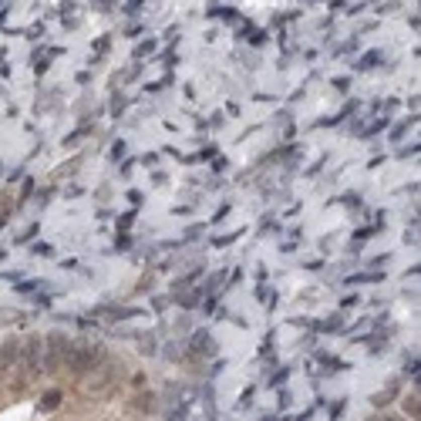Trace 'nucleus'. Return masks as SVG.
I'll return each instance as SVG.
<instances>
[{"label": "nucleus", "instance_id": "obj_3", "mask_svg": "<svg viewBox=\"0 0 421 421\" xmlns=\"http://www.w3.org/2000/svg\"><path fill=\"white\" fill-rule=\"evenodd\" d=\"M404 411H408V414H414V421H418V398H408V401H404Z\"/></svg>", "mask_w": 421, "mask_h": 421}, {"label": "nucleus", "instance_id": "obj_1", "mask_svg": "<svg viewBox=\"0 0 421 421\" xmlns=\"http://www.w3.org/2000/svg\"><path fill=\"white\" fill-rule=\"evenodd\" d=\"M98 347H88V344H71V354H67V367L74 374H88L91 367L98 364Z\"/></svg>", "mask_w": 421, "mask_h": 421}, {"label": "nucleus", "instance_id": "obj_4", "mask_svg": "<svg viewBox=\"0 0 421 421\" xmlns=\"http://www.w3.org/2000/svg\"><path fill=\"white\" fill-rule=\"evenodd\" d=\"M57 401H61V394H57V391H51V394L44 398V408H47V411H51V408H57Z\"/></svg>", "mask_w": 421, "mask_h": 421}, {"label": "nucleus", "instance_id": "obj_2", "mask_svg": "<svg viewBox=\"0 0 421 421\" xmlns=\"http://www.w3.org/2000/svg\"><path fill=\"white\" fill-rule=\"evenodd\" d=\"M41 347H44V344L37 341V337H34V341H27L24 357H27V367H31V371H37V367H41V357H44V351H41Z\"/></svg>", "mask_w": 421, "mask_h": 421}]
</instances>
